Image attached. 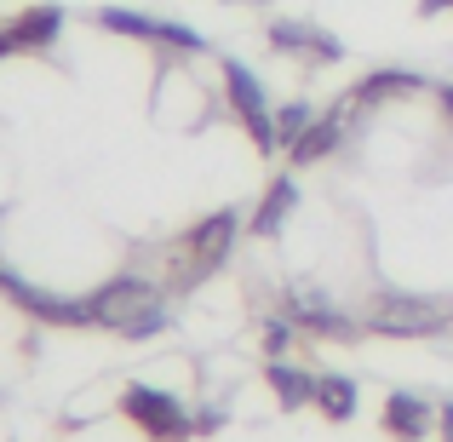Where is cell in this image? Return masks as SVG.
I'll return each instance as SVG.
<instances>
[{
    "label": "cell",
    "instance_id": "obj_18",
    "mask_svg": "<svg viewBox=\"0 0 453 442\" xmlns=\"http://www.w3.org/2000/svg\"><path fill=\"white\" fill-rule=\"evenodd\" d=\"M166 328H173V305H166V299H155V305H144V310H138V316L121 328V339H138V345H144V339H161Z\"/></svg>",
    "mask_w": 453,
    "mask_h": 442
},
{
    "label": "cell",
    "instance_id": "obj_1",
    "mask_svg": "<svg viewBox=\"0 0 453 442\" xmlns=\"http://www.w3.org/2000/svg\"><path fill=\"white\" fill-rule=\"evenodd\" d=\"M242 219H247V213L219 207V213H207L201 224H189V230L178 236V247H173V265H166V293H196L207 276H219V270L230 265V253H235Z\"/></svg>",
    "mask_w": 453,
    "mask_h": 442
},
{
    "label": "cell",
    "instance_id": "obj_14",
    "mask_svg": "<svg viewBox=\"0 0 453 442\" xmlns=\"http://www.w3.org/2000/svg\"><path fill=\"white\" fill-rule=\"evenodd\" d=\"M265 385L276 391V408H310V397H316V374L299 362H288V356H270L265 362Z\"/></svg>",
    "mask_w": 453,
    "mask_h": 442
},
{
    "label": "cell",
    "instance_id": "obj_6",
    "mask_svg": "<svg viewBox=\"0 0 453 442\" xmlns=\"http://www.w3.org/2000/svg\"><path fill=\"white\" fill-rule=\"evenodd\" d=\"M0 293H6L29 322H46V328H87V310H81V299L46 293V288H35V282L12 276V270H6V282H0Z\"/></svg>",
    "mask_w": 453,
    "mask_h": 442
},
{
    "label": "cell",
    "instance_id": "obj_11",
    "mask_svg": "<svg viewBox=\"0 0 453 442\" xmlns=\"http://www.w3.org/2000/svg\"><path fill=\"white\" fill-rule=\"evenodd\" d=\"M431 425H436V408L419 397V391H390V397H385V437L419 442Z\"/></svg>",
    "mask_w": 453,
    "mask_h": 442
},
{
    "label": "cell",
    "instance_id": "obj_20",
    "mask_svg": "<svg viewBox=\"0 0 453 442\" xmlns=\"http://www.w3.org/2000/svg\"><path fill=\"white\" fill-rule=\"evenodd\" d=\"M293 351V322L288 316H270L265 322V356H288Z\"/></svg>",
    "mask_w": 453,
    "mask_h": 442
},
{
    "label": "cell",
    "instance_id": "obj_27",
    "mask_svg": "<svg viewBox=\"0 0 453 442\" xmlns=\"http://www.w3.org/2000/svg\"><path fill=\"white\" fill-rule=\"evenodd\" d=\"M0 282H6V265H0Z\"/></svg>",
    "mask_w": 453,
    "mask_h": 442
},
{
    "label": "cell",
    "instance_id": "obj_9",
    "mask_svg": "<svg viewBox=\"0 0 453 442\" xmlns=\"http://www.w3.org/2000/svg\"><path fill=\"white\" fill-rule=\"evenodd\" d=\"M344 127H350L344 104H327V110H316V121H310L304 133H299V144L288 150V161H293V167H316V161H327V155L339 150Z\"/></svg>",
    "mask_w": 453,
    "mask_h": 442
},
{
    "label": "cell",
    "instance_id": "obj_3",
    "mask_svg": "<svg viewBox=\"0 0 453 442\" xmlns=\"http://www.w3.org/2000/svg\"><path fill=\"white\" fill-rule=\"evenodd\" d=\"M219 81H224V104H230V115L247 127L253 150L276 155V110H270V92H265V81L253 75V64H242V58H219Z\"/></svg>",
    "mask_w": 453,
    "mask_h": 442
},
{
    "label": "cell",
    "instance_id": "obj_26",
    "mask_svg": "<svg viewBox=\"0 0 453 442\" xmlns=\"http://www.w3.org/2000/svg\"><path fill=\"white\" fill-rule=\"evenodd\" d=\"M253 6H270V0H253Z\"/></svg>",
    "mask_w": 453,
    "mask_h": 442
},
{
    "label": "cell",
    "instance_id": "obj_5",
    "mask_svg": "<svg viewBox=\"0 0 453 442\" xmlns=\"http://www.w3.org/2000/svg\"><path fill=\"white\" fill-rule=\"evenodd\" d=\"M155 299H161V288H155L150 276L121 270V276L98 282L92 293H81V310H87V328H115V333H121L144 305H155Z\"/></svg>",
    "mask_w": 453,
    "mask_h": 442
},
{
    "label": "cell",
    "instance_id": "obj_23",
    "mask_svg": "<svg viewBox=\"0 0 453 442\" xmlns=\"http://www.w3.org/2000/svg\"><path fill=\"white\" fill-rule=\"evenodd\" d=\"M413 12H419V18H436V12H453V0H419Z\"/></svg>",
    "mask_w": 453,
    "mask_h": 442
},
{
    "label": "cell",
    "instance_id": "obj_10",
    "mask_svg": "<svg viewBox=\"0 0 453 442\" xmlns=\"http://www.w3.org/2000/svg\"><path fill=\"white\" fill-rule=\"evenodd\" d=\"M12 35H18V52H52L58 35H64V6L58 0H35L12 18Z\"/></svg>",
    "mask_w": 453,
    "mask_h": 442
},
{
    "label": "cell",
    "instance_id": "obj_22",
    "mask_svg": "<svg viewBox=\"0 0 453 442\" xmlns=\"http://www.w3.org/2000/svg\"><path fill=\"white\" fill-rule=\"evenodd\" d=\"M436 431H442V442H453V397L436 408Z\"/></svg>",
    "mask_w": 453,
    "mask_h": 442
},
{
    "label": "cell",
    "instance_id": "obj_17",
    "mask_svg": "<svg viewBox=\"0 0 453 442\" xmlns=\"http://www.w3.org/2000/svg\"><path fill=\"white\" fill-rule=\"evenodd\" d=\"M310 121H316V104H310V98H288V104L276 110V150L288 155L293 144H299V133H304Z\"/></svg>",
    "mask_w": 453,
    "mask_h": 442
},
{
    "label": "cell",
    "instance_id": "obj_15",
    "mask_svg": "<svg viewBox=\"0 0 453 442\" xmlns=\"http://www.w3.org/2000/svg\"><path fill=\"white\" fill-rule=\"evenodd\" d=\"M356 402H362V391H356L350 374H316V397H310V408H321L333 425L356 420Z\"/></svg>",
    "mask_w": 453,
    "mask_h": 442
},
{
    "label": "cell",
    "instance_id": "obj_4",
    "mask_svg": "<svg viewBox=\"0 0 453 442\" xmlns=\"http://www.w3.org/2000/svg\"><path fill=\"white\" fill-rule=\"evenodd\" d=\"M121 414L138 425L150 442H189L196 437V414L173 397V391H155V385H127L121 391Z\"/></svg>",
    "mask_w": 453,
    "mask_h": 442
},
{
    "label": "cell",
    "instance_id": "obj_21",
    "mask_svg": "<svg viewBox=\"0 0 453 442\" xmlns=\"http://www.w3.org/2000/svg\"><path fill=\"white\" fill-rule=\"evenodd\" d=\"M212 431H224V408H201L196 414V437H212Z\"/></svg>",
    "mask_w": 453,
    "mask_h": 442
},
{
    "label": "cell",
    "instance_id": "obj_25",
    "mask_svg": "<svg viewBox=\"0 0 453 442\" xmlns=\"http://www.w3.org/2000/svg\"><path fill=\"white\" fill-rule=\"evenodd\" d=\"M436 104H442V115L453 121V81H448V87H436Z\"/></svg>",
    "mask_w": 453,
    "mask_h": 442
},
{
    "label": "cell",
    "instance_id": "obj_16",
    "mask_svg": "<svg viewBox=\"0 0 453 442\" xmlns=\"http://www.w3.org/2000/svg\"><path fill=\"white\" fill-rule=\"evenodd\" d=\"M92 23L110 29V35H127V41H161V18L133 12V6H98V12H92Z\"/></svg>",
    "mask_w": 453,
    "mask_h": 442
},
{
    "label": "cell",
    "instance_id": "obj_8",
    "mask_svg": "<svg viewBox=\"0 0 453 442\" xmlns=\"http://www.w3.org/2000/svg\"><path fill=\"white\" fill-rule=\"evenodd\" d=\"M425 87V75H413V69H373V75H362V81H356V87L350 92H344V115H350V121H356V115H373L379 110V104H390V98H413V92H419Z\"/></svg>",
    "mask_w": 453,
    "mask_h": 442
},
{
    "label": "cell",
    "instance_id": "obj_2",
    "mask_svg": "<svg viewBox=\"0 0 453 442\" xmlns=\"http://www.w3.org/2000/svg\"><path fill=\"white\" fill-rule=\"evenodd\" d=\"M448 322H453L448 310L419 293H373L362 305V328L379 339H442Z\"/></svg>",
    "mask_w": 453,
    "mask_h": 442
},
{
    "label": "cell",
    "instance_id": "obj_19",
    "mask_svg": "<svg viewBox=\"0 0 453 442\" xmlns=\"http://www.w3.org/2000/svg\"><path fill=\"white\" fill-rule=\"evenodd\" d=\"M161 46H173V52H184V58H201V52H207V35H201L196 23L161 18Z\"/></svg>",
    "mask_w": 453,
    "mask_h": 442
},
{
    "label": "cell",
    "instance_id": "obj_7",
    "mask_svg": "<svg viewBox=\"0 0 453 442\" xmlns=\"http://www.w3.org/2000/svg\"><path fill=\"white\" fill-rule=\"evenodd\" d=\"M265 41H270V52H281V58H310V64H339V58H344V41H333L327 29L299 23V18H270Z\"/></svg>",
    "mask_w": 453,
    "mask_h": 442
},
{
    "label": "cell",
    "instance_id": "obj_24",
    "mask_svg": "<svg viewBox=\"0 0 453 442\" xmlns=\"http://www.w3.org/2000/svg\"><path fill=\"white\" fill-rule=\"evenodd\" d=\"M18 52V35H12V23H0V58Z\"/></svg>",
    "mask_w": 453,
    "mask_h": 442
},
{
    "label": "cell",
    "instance_id": "obj_12",
    "mask_svg": "<svg viewBox=\"0 0 453 442\" xmlns=\"http://www.w3.org/2000/svg\"><path fill=\"white\" fill-rule=\"evenodd\" d=\"M293 207H299V178H293V173H276V178L265 184L258 213L247 219V230H253V236H281V224L293 219Z\"/></svg>",
    "mask_w": 453,
    "mask_h": 442
},
{
    "label": "cell",
    "instance_id": "obj_13",
    "mask_svg": "<svg viewBox=\"0 0 453 442\" xmlns=\"http://www.w3.org/2000/svg\"><path fill=\"white\" fill-rule=\"evenodd\" d=\"M288 322L293 328H304L310 339H327V345H356L362 339V316H344V310H333V305H316V310H288Z\"/></svg>",
    "mask_w": 453,
    "mask_h": 442
}]
</instances>
